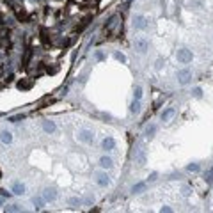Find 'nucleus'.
Instances as JSON below:
<instances>
[{"label":"nucleus","instance_id":"obj_1","mask_svg":"<svg viewBox=\"0 0 213 213\" xmlns=\"http://www.w3.org/2000/svg\"><path fill=\"white\" fill-rule=\"evenodd\" d=\"M176 57H178V62H181V64H188V62H192V52L190 50H186V48L178 50Z\"/></svg>","mask_w":213,"mask_h":213},{"label":"nucleus","instance_id":"obj_2","mask_svg":"<svg viewBox=\"0 0 213 213\" xmlns=\"http://www.w3.org/2000/svg\"><path fill=\"white\" fill-rule=\"evenodd\" d=\"M133 46H135V50L139 52V53H146V52H148V48H149V43L146 41V39L139 38V39H135Z\"/></svg>","mask_w":213,"mask_h":213},{"label":"nucleus","instance_id":"obj_3","mask_svg":"<svg viewBox=\"0 0 213 213\" xmlns=\"http://www.w3.org/2000/svg\"><path fill=\"white\" fill-rule=\"evenodd\" d=\"M119 20H121L119 14H112V16L109 18V22L105 23V32H112V30H114V27L119 23Z\"/></svg>","mask_w":213,"mask_h":213},{"label":"nucleus","instance_id":"obj_4","mask_svg":"<svg viewBox=\"0 0 213 213\" xmlns=\"http://www.w3.org/2000/svg\"><path fill=\"white\" fill-rule=\"evenodd\" d=\"M133 27H135L137 30H144V28L148 27V20H146V16H142V14L135 16V20H133Z\"/></svg>","mask_w":213,"mask_h":213},{"label":"nucleus","instance_id":"obj_5","mask_svg":"<svg viewBox=\"0 0 213 213\" xmlns=\"http://www.w3.org/2000/svg\"><path fill=\"white\" fill-rule=\"evenodd\" d=\"M178 78H180V84L186 85V84L192 80V71L190 69H181L180 73H178Z\"/></svg>","mask_w":213,"mask_h":213},{"label":"nucleus","instance_id":"obj_6","mask_svg":"<svg viewBox=\"0 0 213 213\" xmlns=\"http://www.w3.org/2000/svg\"><path fill=\"white\" fill-rule=\"evenodd\" d=\"M78 139H80L82 142H85V144H91V142H93V139H94V135H93V131L82 130L80 133H78Z\"/></svg>","mask_w":213,"mask_h":213},{"label":"nucleus","instance_id":"obj_7","mask_svg":"<svg viewBox=\"0 0 213 213\" xmlns=\"http://www.w3.org/2000/svg\"><path fill=\"white\" fill-rule=\"evenodd\" d=\"M101 148H103L105 151H112V149L115 148V140L112 137H105L103 142H101Z\"/></svg>","mask_w":213,"mask_h":213},{"label":"nucleus","instance_id":"obj_8","mask_svg":"<svg viewBox=\"0 0 213 213\" xmlns=\"http://www.w3.org/2000/svg\"><path fill=\"white\" fill-rule=\"evenodd\" d=\"M43 197H44V201H53L57 197V192H55V188H46L43 192Z\"/></svg>","mask_w":213,"mask_h":213},{"label":"nucleus","instance_id":"obj_9","mask_svg":"<svg viewBox=\"0 0 213 213\" xmlns=\"http://www.w3.org/2000/svg\"><path fill=\"white\" fill-rule=\"evenodd\" d=\"M13 194L23 195V194H25V185H22V183H14V185H13Z\"/></svg>","mask_w":213,"mask_h":213},{"label":"nucleus","instance_id":"obj_10","mask_svg":"<svg viewBox=\"0 0 213 213\" xmlns=\"http://www.w3.org/2000/svg\"><path fill=\"white\" fill-rule=\"evenodd\" d=\"M99 165H101L103 169H110V167H112V158H110V156H101V158H99Z\"/></svg>","mask_w":213,"mask_h":213},{"label":"nucleus","instance_id":"obj_11","mask_svg":"<svg viewBox=\"0 0 213 213\" xmlns=\"http://www.w3.org/2000/svg\"><path fill=\"white\" fill-rule=\"evenodd\" d=\"M43 130L46 131V133H53V131H55V123H53V121H44V123H43Z\"/></svg>","mask_w":213,"mask_h":213},{"label":"nucleus","instance_id":"obj_12","mask_svg":"<svg viewBox=\"0 0 213 213\" xmlns=\"http://www.w3.org/2000/svg\"><path fill=\"white\" fill-rule=\"evenodd\" d=\"M130 112L131 114H139V112H140V99H133V101H131Z\"/></svg>","mask_w":213,"mask_h":213},{"label":"nucleus","instance_id":"obj_13","mask_svg":"<svg viewBox=\"0 0 213 213\" xmlns=\"http://www.w3.org/2000/svg\"><path fill=\"white\" fill-rule=\"evenodd\" d=\"M0 140L4 142V144H11V142H13L11 131H2V133H0Z\"/></svg>","mask_w":213,"mask_h":213},{"label":"nucleus","instance_id":"obj_14","mask_svg":"<svg viewBox=\"0 0 213 213\" xmlns=\"http://www.w3.org/2000/svg\"><path fill=\"white\" fill-rule=\"evenodd\" d=\"M96 181H98L99 186H107L110 183V180H109V176H107V174H98V180H96Z\"/></svg>","mask_w":213,"mask_h":213},{"label":"nucleus","instance_id":"obj_15","mask_svg":"<svg viewBox=\"0 0 213 213\" xmlns=\"http://www.w3.org/2000/svg\"><path fill=\"white\" fill-rule=\"evenodd\" d=\"M172 115H174V109H165L162 112V121H169Z\"/></svg>","mask_w":213,"mask_h":213},{"label":"nucleus","instance_id":"obj_16","mask_svg":"<svg viewBox=\"0 0 213 213\" xmlns=\"http://www.w3.org/2000/svg\"><path fill=\"white\" fill-rule=\"evenodd\" d=\"M144 190H146V183H137V185H133V188H131L133 194H142Z\"/></svg>","mask_w":213,"mask_h":213},{"label":"nucleus","instance_id":"obj_17","mask_svg":"<svg viewBox=\"0 0 213 213\" xmlns=\"http://www.w3.org/2000/svg\"><path fill=\"white\" fill-rule=\"evenodd\" d=\"M137 162H139L140 165L146 164V153H144V149H140V151L137 153Z\"/></svg>","mask_w":213,"mask_h":213},{"label":"nucleus","instance_id":"obj_18","mask_svg":"<svg viewBox=\"0 0 213 213\" xmlns=\"http://www.w3.org/2000/svg\"><path fill=\"white\" fill-rule=\"evenodd\" d=\"M156 130H158V128H156V124H149L148 128H146V135H148V137H153L155 133H156Z\"/></svg>","mask_w":213,"mask_h":213},{"label":"nucleus","instance_id":"obj_19","mask_svg":"<svg viewBox=\"0 0 213 213\" xmlns=\"http://www.w3.org/2000/svg\"><path fill=\"white\" fill-rule=\"evenodd\" d=\"M32 202H34V206H36V208H41L44 204V197H34Z\"/></svg>","mask_w":213,"mask_h":213},{"label":"nucleus","instance_id":"obj_20","mask_svg":"<svg viewBox=\"0 0 213 213\" xmlns=\"http://www.w3.org/2000/svg\"><path fill=\"white\" fill-rule=\"evenodd\" d=\"M114 57L119 60V62H123V64H126V60H128V59H126V55H124V53H121V52H115Z\"/></svg>","mask_w":213,"mask_h":213},{"label":"nucleus","instance_id":"obj_21","mask_svg":"<svg viewBox=\"0 0 213 213\" xmlns=\"http://www.w3.org/2000/svg\"><path fill=\"white\" fill-rule=\"evenodd\" d=\"M41 39H43V43H44V44L52 43V39L48 38V32H46V30H44V28H43V30H41Z\"/></svg>","mask_w":213,"mask_h":213},{"label":"nucleus","instance_id":"obj_22","mask_svg":"<svg viewBox=\"0 0 213 213\" xmlns=\"http://www.w3.org/2000/svg\"><path fill=\"white\" fill-rule=\"evenodd\" d=\"M6 211H22V208L18 204H11V206H6Z\"/></svg>","mask_w":213,"mask_h":213},{"label":"nucleus","instance_id":"obj_23","mask_svg":"<svg viewBox=\"0 0 213 213\" xmlns=\"http://www.w3.org/2000/svg\"><path fill=\"white\" fill-rule=\"evenodd\" d=\"M9 34H11V30H9V28H2V30H0V39L9 38Z\"/></svg>","mask_w":213,"mask_h":213},{"label":"nucleus","instance_id":"obj_24","mask_svg":"<svg viewBox=\"0 0 213 213\" xmlns=\"http://www.w3.org/2000/svg\"><path fill=\"white\" fill-rule=\"evenodd\" d=\"M25 119V115L23 114H20V115H13V117H9V121H11V123H18V121H23Z\"/></svg>","mask_w":213,"mask_h":213},{"label":"nucleus","instance_id":"obj_25","mask_svg":"<svg viewBox=\"0 0 213 213\" xmlns=\"http://www.w3.org/2000/svg\"><path fill=\"white\" fill-rule=\"evenodd\" d=\"M133 98L140 99L142 98V87H135V93H133Z\"/></svg>","mask_w":213,"mask_h":213},{"label":"nucleus","instance_id":"obj_26","mask_svg":"<svg viewBox=\"0 0 213 213\" xmlns=\"http://www.w3.org/2000/svg\"><path fill=\"white\" fill-rule=\"evenodd\" d=\"M186 170H190V172H197V170H199V165H197V164H190V165H186Z\"/></svg>","mask_w":213,"mask_h":213},{"label":"nucleus","instance_id":"obj_27","mask_svg":"<svg viewBox=\"0 0 213 213\" xmlns=\"http://www.w3.org/2000/svg\"><path fill=\"white\" fill-rule=\"evenodd\" d=\"M204 178H206V181H213V167L208 170L206 174H204Z\"/></svg>","mask_w":213,"mask_h":213},{"label":"nucleus","instance_id":"obj_28","mask_svg":"<svg viewBox=\"0 0 213 213\" xmlns=\"http://www.w3.org/2000/svg\"><path fill=\"white\" fill-rule=\"evenodd\" d=\"M18 87L20 89H28L30 87V82H18Z\"/></svg>","mask_w":213,"mask_h":213},{"label":"nucleus","instance_id":"obj_29","mask_svg":"<svg viewBox=\"0 0 213 213\" xmlns=\"http://www.w3.org/2000/svg\"><path fill=\"white\" fill-rule=\"evenodd\" d=\"M192 93H194V96H195V98H201V96H202V91H201L199 87H195Z\"/></svg>","mask_w":213,"mask_h":213},{"label":"nucleus","instance_id":"obj_30","mask_svg":"<svg viewBox=\"0 0 213 213\" xmlns=\"http://www.w3.org/2000/svg\"><path fill=\"white\" fill-rule=\"evenodd\" d=\"M69 204H71V206H77V204H80V199L73 197V199H69Z\"/></svg>","mask_w":213,"mask_h":213},{"label":"nucleus","instance_id":"obj_31","mask_svg":"<svg viewBox=\"0 0 213 213\" xmlns=\"http://www.w3.org/2000/svg\"><path fill=\"white\" fill-rule=\"evenodd\" d=\"M96 59H98V60H105V55H103V52H96Z\"/></svg>","mask_w":213,"mask_h":213},{"label":"nucleus","instance_id":"obj_32","mask_svg":"<svg viewBox=\"0 0 213 213\" xmlns=\"http://www.w3.org/2000/svg\"><path fill=\"white\" fill-rule=\"evenodd\" d=\"M156 176H158V174H156V172H153V174L149 176V181H155V180H156Z\"/></svg>","mask_w":213,"mask_h":213},{"label":"nucleus","instance_id":"obj_33","mask_svg":"<svg viewBox=\"0 0 213 213\" xmlns=\"http://www.w3.org/2000/svg\"><path fill=\"white\" fill-rule=\"evenodd\" d=\"M160 211H165V213H169V211H170V208H169V206H164V208H162V210H160Z\"/></svg>","mask_w":213,"mask_h":213},{"label":"nucleus","instance_id":"obj_34","mask_svg":"<svg viewBox=\"0 0 213 213\" xmlns=\"http://www.w3.org/2000/svg\"><path fill=\"white\" fill-rule=\"evenodd\" d=\"M2 204H4V201H2V199H0V206H2Z\"/></svg>","mask_w":213,"mask_h":213},{"label":"nucleus","instance_id":"obj_35","mask_svg":"<svg viewBox=\"0 0 213 213\" xmlns=\"http://www.w3.org/2000/svg\"><path fill=\"white\" fill-rule=\"evenodd\" d=\"M38 2H43V0H38Z\"/></svg>","mask_w":213,"mask_h":213},{"label":"nucleus","instance_id":"obj_36","mask_svg":"<svg viewBox=\"0 0 213 213\" xmlns=\"http://www.w3.org/2000/svg\"><path fill=\"white\" fill-rule=\"evenodd\" d=\"M0 89H2V84H0Z\"/></svg>","mask_w":213,"mask_h":213},{"label":"nucleus","instance_id":"obj_37","mask_svg":"<svg viewBox=\"0 0 213 213\" xmlns=\"http://www.w3.org/2000/svg\"><path fill=\"white\" fill-rule=\"evenodd\" d=\"M20 2H23V0H20Z\"/></svg>","mask_w":213,"mask_h":213}]
</instances>
